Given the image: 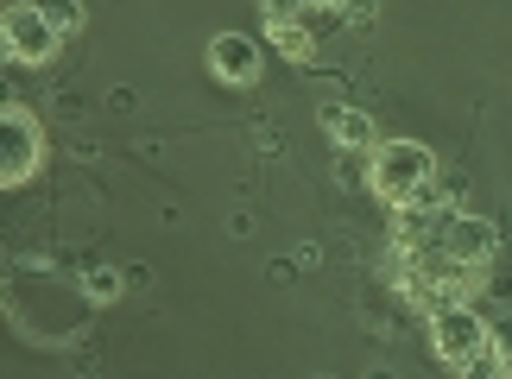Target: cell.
Here are the masks:
<instances>
[{"mask_svg":"<svg viewBox=\"0 0 512 379\" xmlns=\"http://www.w3.org/2000/svg\"><path fill=\"white\" fill-rule=\"evenodd\" d=\"M494 259V222L456 209H411L392 234V272L418 310H449L468 304Z\"/></svg>","mask_w":512,"mask_h":379,"instance_id":"cell-1","label":"cell"},{"mask_svg":"<svg viewBox=\"0 0 512 379\" xmlns=\"http://www.w3.org/2000/svg\"><path fill=\"white\" fill-rule=\"evenodd\" d=\"M367 190L380 196L386 209H430L437 203V152L418 146V139H386L373 146V165H367Z\"/></svg>","mask_w":512,"mask_h":379,"instance_id":"cell-2","label":"cell"},{"mask_svg":"<svg viewBox=\"0 0 512 379\" xmlns=\"http://www.w3.org/2000/svg\"><path fill=\"white\" fill-rule=\"evenodd\" d=\"M0 38H7L13 64H51L57 45H64V26H57L51 7H32V0H13L0 13Z\"/></svg>","mask_w":512,"mask_h":379,"instance_id":"cell-3","label":"cell"},{"mask_svg":"<svg viewBox=\"0 0 512 379\" xmlns=\"http://www.w3.org/2000/svg\"><path fill=\"white\" fill-rule=\"evenodd\" d=\"M430 348H437L443 367H481L487 361V323L468 304L430 310Z\"/></svg>","mask_w":512,"mask_h":379,"instance_id":"cell-4","label":"cell"},{"mask_svg":"<svg viewBox=\"0 0 512 379\" xmlns=\"http://www.w3.org/2000/svg\"><path fill=\"white\" fill-rule=\"evenodd\" d=\"M38 158H45V133H38L32 108H0V184H32Z\"/></svg>","mask_w":512,"mask_h":379,"instance_id":"cell-5","label":"cell"},{"mask_svg":"<svg viewBox=\"0 0 512 379\" xmlns=\"http://www.w3.org/2000/svg\"><path fill=\"white\" fill-rule=\"evenodd\" d=\"M209 76L228 89H247L253 76H260V45H253L247 32H215L209 38Z\"/></svg>","mask_w":512,"mask_h":379,"instance_id":"cell-6","label":"cell"},{"mask_svg":"<svg viewBox=\"0 0 512 379\" xmlns=\"http://www.w3.org/2000/svg\"><path fill=\"white\" fill-rule=\"evenodd\" d=\"M323 133L336 139V146H354V152L380 139V133H373V121H367V114H361V108H348V102H329V108H323Z\"/></svg>","mask_w":512,"mask_h":379,"instance_id":"cell-7","label":"cell"},{"mask_svg":"<svg viewBox=\"0 0 512 379\" xmlns=\"http://www.w3.org/2000/svg\"><path fill=\"white\" fill-rule=\"evenodd\" d=\"M272 38H279V51L291 57V64H310V57H317V45H310V32H304V19H285V26H272Z\"/></svg>","mask_w":512,"mask_h":379,"instance_id":"cell-8","label":"cell"},{"mask_svg":"<svg viewBox=\"0 0 512 379\" xmlns=\"http://www.w3.org/2000/svg\"><path fill=\"white\" fill-rule=\"evenodd\" d=\"M83 291L95 297V304H108V297H121V278H114V272H89V278H83Z\"/></svg>","mask_w":512,"mask_h":379,"instance_id":"cell-9","label":"cell"},{"mask_svg":"<svg viewBox=\"0 0 512 379\" xmlns=\"http://www.w3.org/2000/svg\"><path fill=\"white\" fill-rule=\"evenodd\" d=\"M260 7H266V19H272V26H285V19H298V13L310 7V0H260Z\"/></svg>","mask_w":512,"mask_h":379,"instance_id":"cell-10","label":"cell"},{"mask_svg":"<svg viewBox=\"0 0 512 379\" xmlns=\"http://www.w3.org/2000/svg\"><path fill=\"white\" fill-rule=\"evenodd\" d=\"M51 13H57V26H64V32L76 26V19H83V7H76V0H57V7H51Z\"/></svg>","mask_w":512,"mask_h":379,"instance_id":"cell-11","label":"cell"}]
</instances>
